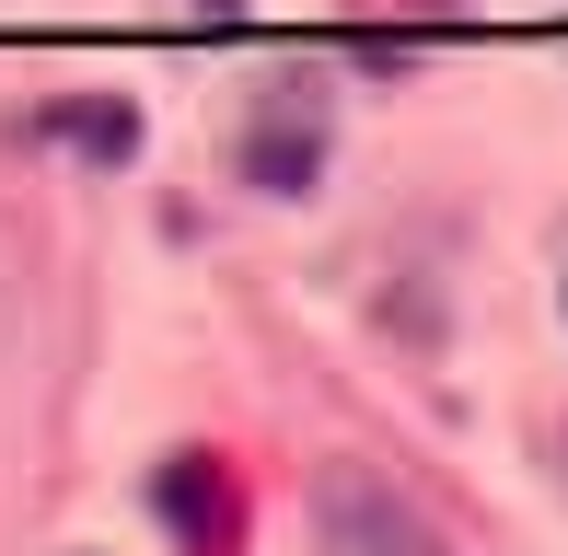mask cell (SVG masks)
<instances>
[{"label":"cell","mask_w":568,"mask_h":556,"mask_svg":"<svg viewBox=\"0 0 568 556\" xmlns=\"http://www.w3.org/2000/svg\"><path fill=\"white\" fill-rule=\"evenodd\" d=\"M314 522H325V556H464L418 498H395L383 475H359V464H337L314 487Z\"/></svg>","instance_id":"cell-1"},{"label":"cell","mask_w":568,"mask_h":556,"mask_svg":"<svg viewBox=\"0 0 568 556\" xmlns=\"http://www.w3.org/2000/svg\"><path fill=\"white\" fill-rule=\"evenodd\" d=\"M151 511L174 522L186 556H232V545H244V498H232V464H221V452H174V464L151 475Z\"/></svg>","instance_id":"cell-2"}]
</instances>
